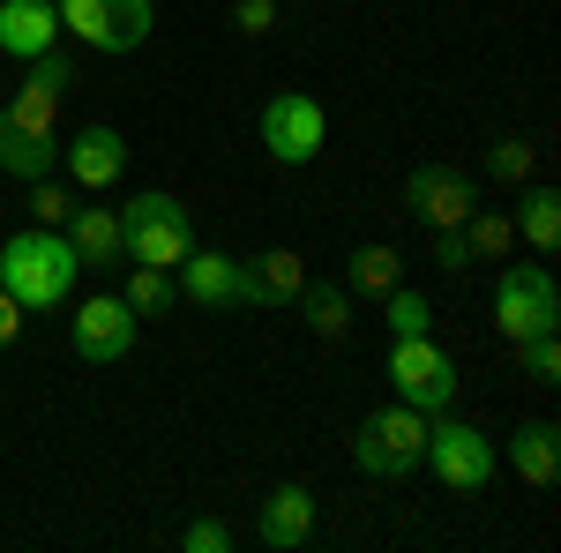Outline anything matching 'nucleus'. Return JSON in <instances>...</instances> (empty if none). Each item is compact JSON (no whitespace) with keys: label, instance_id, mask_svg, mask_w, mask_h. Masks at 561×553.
I'll return each mask as SVG.
<instances>
[{"label":"nucleus","instance_id":"1","mask_svg":"<svg viewBox=\"0 0 561 553\" xmlns=\"http://www.w3.org/2000/svg\"><path fill=\"white\" fill-rule=\"evenodd\" d=\"M76 277H83V262L68 247V232H53V224H31V232H15V240L0 247V292H15L23 314L68 307Z\"/></svg>","mask_w":561,"mask_h":553},{"label":"nucleus","instance_id":"2","mask_svg":"<svg viewBox=\"0 0 561 553\" xmlns=\"http://www.w3.org/2000/svg\"><path fill=\"white\" fill-rule=\"evenodd\" d=\"M195 247V217L180 195L165 187H150V195H135L128 210H121V255L128 262H150V269H180V255Z\"/></svg>","mask_w":561,"mask_h":553},{"label":"nucleus","instance_id":"3","mask_svg":"<svg viewBox=\"0 0 561 553\" xmlns=\"http://www.w3.org/2000/svg\"><path fill=\"white\" fill-rule=\"evenodd\" d=\"M554 322H561L554 269H547V262H510V269L494 277V330L510 344H524V337H547Z\"/></svg>","mask_w":561,"mask_h":553},{"label":"nucleus","instance_id":"4","mask_svg":"<svg viewBox=\"0 0 561 553\" xmlns=\"http://www.w3.org/2000/svg\"><path fill=\"white\" fill-rule=\"evenodd\" d=\"M420 449H427V412H412V404H382V412H367L359 434H352V464L367 471V479L420 471Z\"/></svg>","mask_w":561,"mask_h":553},{"label":"nucleus","instance_id":"5","mask_svg":"<svg viewBox=\"0 0 561 553\" xmlns=\"http://www.w3.org/2000/svg\"><path fill=\"white\" fill-rule=\"evenodd\" d=\"M420 464L449 486V494H479L486 479H494V441L479 434V426H465V419H449V412H434L427 419V449H420Z\"/></svg>","mask_w":561,"mask_h":553},{"label":"nucleus","instance_id":"6","mask_svg":"<svg viewBox=\"0 0 561 553\" xmlns=\"http://www.w3.org/2000/svg\"><path fill=\"white\" fill-rule=\"evenodd\" d=\"M389 382H397V404L434 419V412L457 404V359L434 337H389Z\"/></svg>","mask_w":561,"mask_h":553},{"label":"nucleus","instance_id":"7","mask_svg":"<svg viewBox=\"0 0 561 553\" xmlns=\"http://www.w3.org/2000/svg\"><path fill=\"white\" fill-rule=\"evenodd\" d=\"M322 142H330V113H322V97H307V90H277V97L262 105V150H270L277 165H314Z\"/></svg>","mask_w":561,"mask_h":553},{"label":"nucleus","instance_id":"8","mask_svg":"<svg viewBox=\"0 0 561 553\" xmlns=\"http://www.w3.org/2000/svg\"><path fill=\"white\" fill-rule=\"evenodd\" d=\"M53 15H60V31H76L90 53H135V45L150 38V0H53Z\"/></svg>","mask_w":561,"mask_h":553},{"label":"nucleus","instance_id":"9","mask_svg":"<svg viewBox=\"0 0 561 553\" xmlns=\"http://www.w3.org/2000/svg\"><path fill=\"white\" fill-rule=\"evenodd\" d=\"M135 337H142V314H135L128 299L98 292L76 307V322H68V344H76V359H90V367H113V359H128Z\"/></svg>","mask_w":561,"mask_h":553},{"label":"nucleus","instance_id":"10","mask_svg":"<svg viewBox=\"0 0 561 553\" xmlns=\"http://www.w3.org/2000/svg\"><path fill=\"white\" fill-rule=\"evenodd\" d=\"M180 292L195 307H262L255 269L240 255H225V247H187L180 255Z\"/></svg>","mask_w":561,"mask_h":553},{"label":"nucleus","instance_id":"11","mask_svg":"<svg viewBox=\"0 0 561 553\" xmlns=\"http://www.w3.org/2000/svg\"><path fill=\"white\" fill-rule=\"evenodd\" d=\"M397 203L420 217V224L449 232V224H465V217H472V180H465L457 165H412V172H404V195H397Z\"/></svg>","mask_w":561,"mask_h":553},{"label":"nucleus","instance_id":"12","mask_svg":"<svg viewBox=\"0 0 561 553\" xmlns=\"http://www.w3.org/2000/svg\"><path fill=\"white\" fill-rule=\"evenodd\" d=\"M60 158H68V172H76V187H90V195H105L121 172H128V142H121V128H105V120H90L76 142H60Z\"/></svg>","mask_w":561,"mask_h":553},{"label":"nucleus","instance_id":"13","mask_svg":"<svg viewBox=\"0 0 561 553\" xmlns=\"http://www.w3.org/2000/svg\"><path fill=\"white\" fill-rule=\"evenodd\" d=\"M60 45V15H53V0H0V53H15V60H38Z\"/></svg>","mask_w":561,"mask_h":553},{"label":"nucleus","instance_id":"14","mask_svg":"<svg viewBox=\"0 0 561 553\" xmlns=\"http://www.w3.org/2000/svg\"><path fill=\"white\" fill-rule=\"evenodd\" d=\"M262 546H277V553H293V546H307L314 539V494L307 486H277L270 502H262Z\"/></svg>","mask_w":561,"mask_h":553},{"label":"nucleus","instance_id":"15","mask_svg":"<svg viewBox=\"0 0 561 553\" xmlns=\"http://www.w3.org/2000/svg\"><path fill=\"white\" fill-rule=\"evenodd\" d=\"M68 232V247H76V262H121V210H105V203H76V217L60 224Z\"/></svg>","mask_w":561,"mask_h":553},{"label":"nucleus","instance_id":"16","mask_svg":"<svg viewBox=\"0 0 561 553\" xmlns=\"http://www.w3.org/2000/svg\"><path fill=\"white\" fill-rule=\"evenodd\" d=\"M53 165H60V135L15 128V120L0 113V172H15V180H45Z\"/></svg>","mask_w":561,"mask_h":553},{"label":"nucleus","instance_id":"17","mask_svg":"<svg viewBox=\"0 0 561 553\" xmlns=\"http://www.w3.org/2000/svg\"><path fill=\"white\" fill-rule=\"evenodd\" d=\"M510 464H517L524 486H554V479H561V434H554L547 419L517 426V441H510Z\"/></svg>","mask_w":561,"mask_h":553},{"label":"nucleus","instance_id":"18","mask_svg":"<svg viewBox=\"0 0 561 553\" xmlns=\"http://www.w3.org/2000/svg\"><path fill=\"white\" fill-rule=\"evenodd\" d=\"M293 307H300V322H307L314 344H337L352 330V292H337V285H314V277H307Z\"/></svg>","mask_w":561,"mask_h":553},{"label":"nucleus","instance_id":"19","mask_svg":"<svg viewBox=\"0 0 561 553\" xmlns=\"http://www.w3.org/2000/svg\"><path fill=\"white\" fill-rule=\"evenodd\" d=\"M248 269H255L262 307H293V299H300V285H307V262L293 255V247H270V255H255Z\"/></svg>","mask_w":561,"mask_h":553},{"label":"nucleus","instance_id":"20","mask_svg":"<svg viewBox=\"0 0 561 553\" xmlns=\"http://www.w3.org/2000/svg\"><path fill=\"white\" fill-rule=\"evenodd\" d=\"M510 224H517L539 255H554V247H561V195H554V187H531V180H524V210L510 217Z\"/></svg>","mask_w":561,"mask_h":553},{"label":"nucleus","instance_id":"21","mask_svg":"<svg viewBox=\"0 0 561 553\" xmlns=\"http://www.w3.org/2000/svg\"><path fill=\"white\" fill-rule=\"evenodd\" d=\"M457 232H465L472 262H510V255H517V224H510L502 210H479V203H472V217H465Z\"/></svg>","mask_w":561,"mask_h":553},{"label":"nucleus","instance_id":"22","mask_svg":"<svg viewBox=\"0 0 561 553\" xmlns=\"http://www.w3.org/2000/svg\"><path fill=\"white\" fill-rule=\"evenodd\" d=\"M345 285H352V292H367V299H382L389 285H404V255L375 240V247H359V255L345 262Z\"/></svg>","mask_w":561,"mask_h":553},{"label":"nucleus","instance_id":"23","mask_svg":"<svg viewBox=\"0 0 561 553\" xmlns=\"http://www.w3.org/2000/svg\"><path fill=\"white\" fill-rule=\"evenodd\" d=\"M382 322H389V337H427L434 307L412 292V285H389V292H382Z\"/></svg>","mask_w":561,"mask_h":553},{"label":"nucleus","instance_id":"24","mask_svg":"<svg viewBox=\"0 0 561 553\" xmlns=\"http://www.w3.org/2000/svg\"><path fill=\"white\" fill-rule=\"evenodd\" d=\"M173 292H180L173 269H150V262H135V277H128V292H121V299H128L135 314H165V307H173Z\"/></svg>","mask_w":561,"mask_h":553},{"label":"nucleus","instance_id":"25","mask_svg":"<svg viewBox=\"0 0 561 553\" xmlns=\"http://www.w3.org/2000/svg\"><path fill=\"white\" fill-rule=\"evenodd\" d=\"M531 165H539V150H531L524 135H502V142L486 150V172H494V187H524V180H531Z\"/></svg>","mask_w":561,"mask_h":553},{"label":"nucleus","instance_id":"26","mask_svg":"<svg viewBox=\"0 0 561 553\" xmlns=\"http://www.w3.org/2000/svg\"><path fill=\"white\" fill-rule=\"evenodd\" d=\"M517 352H524V375H531L539 389L561 382V337H554V330H547V337H524Z\"/></svg>","mask_w":561,"mask_h":553},{"label":"nucleus","instance_id":"27","mask_svg":"<svg viewBox=\"0 0 561 553\" xmlns=\"http://www.w3.org/2000/svg\"><path fill=\"white\" fill-rule=\"evenodd\" d=\"M31 210H38V224L60 232V224L76 217V195H68V187H53V180H31Z\"/></svg>","mask_w":561,"mask_h":553},{"label":"nucleus","instance_id":"28","mask_svg":"<svg viewBox=\"0 0 561 553\" xmlns=\"http://www.w3.org/2000/svg\"><path fill=\"white\" fill-rule=\"evenodd\" d=\"M180 546L187 553H225L232 546V523H225V516H195V523L180 531Z\"/></svg>","mask_w":561,"mask_h":553},{"label":"nucleus","instance_id":"29","mask_svg":"<svg viewBox=\"0 0 561 553\" xmlns=\"http://www.w3.org/2000/svg\"><path fill=\"white\" fill-rule=\"evenodd\" d=\"M434 269H442V277H465V269H472V247H465V232H457V224H449V232H434Z\"/></svg>","mask_w":561,"mask_h":553},{"label":"nucleus","instance_id":"30","mask_svg":"<svg viewBox=\"0 0 561 553\" xmlns=\"http://www.w3.org/2000/svg\"><path fill=\"white\" fill-rule=\"evenodd\" d=\"M270 23H277V0H232V31L240 38H262Z\"/></svg>","mask_w":561,"mask_h":553},{"label":"nucleus","instance_id":"31","mask_svg":"<svg viewBox=\"0 0 561 553\" xmlns=\"http://www.w3.org/2000/svg\"><path fill=\"white\" fill-rule=\"evenodd\" d=\"M23 337V307H15V292H0V352Z\"/></svg>","mask_w":561,"mask_h":553}]
</instances>
